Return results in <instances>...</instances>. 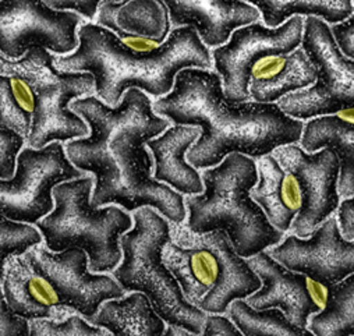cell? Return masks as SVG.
Returning a JSON list of instances; mask_svg holds the SVG:
<instances>
[{
    "instance_id": "1",
    "label": "cell",
    "mask_w": 354,
    "mask_h": 336,
    "mask_svg": "<svg viewBox=\"0 0 354 336\" xmlns=\"http://www.w3.org/2000/svg\"><path fill=\"white\" fill-rule=\"evenodd\" d=\"M90 126V134L66 142L70 160L95 178L93 205L118 204L129 212L152 207L173 223H185V196L153 178V155L147 142L170 127L153 111L148 94L130 88L116 106L97 95L70 104Z\"/></svg>"
},
{
    "instance_id": "2",
    "label": "cell",
    "mask_w": 354,
    "mask_h": 336,
    "mask_svg": "<svg viewBox=\"0 0 354 336\" xmlns=\"http://www.w3.org/2000/svg\"><path fill=\"white\" fill-rule=\"evenodd\" d=\"M153 111L173 124L201 129L187 152L198 171L218 166L233 152L257 160L282 145L299 144L304 129V122L286 115L278 102L227 101L222 77L205 68L182 70L173 90L153 102Z\"/></svg>"
},
{
    "instance_id": "3",
    "label": "cell",
    "mask_w": 354,
    "mask_h": 336,
    "mask_svg": "<svg viewBox=\"0 0 354 336\" xmlns=\"http://www.w3.org/2000/svg\"><path fill=\"white\" fill-rule=\"evenodd\" d=\"M78 39L75 52L56 56V66L91 73L97 97L111 106H116L130 88L158 100L173 90L182 70L214 66L209 48L190 26L174 27L167 39L151 50L133 49L115 32L91 21L78 28Z\"/></svg>"
},
{
    "instance_id": "4",
    "label": "cell",
    "mask_w": 354,
    "mask_h": 336,
    "mask_svg": "<svg viewBox=\"0 0 354 336\" xmlns=\"http://www.w3.org/2000/svg\"><path fill=\"white\" fill-rule=\"evenodd\" d=\"M204 192L185 196L186 226L194 233L223 230L236 253L250 259L283 240L250 193L258 183L257 160L248 155L229 153L218 166L201 171Z\"/></svg>"
},
{
    "instance_id": "5",
    "label": "cell",
    "mask_w": 354,
    "mask_h": 336,
    "mask_svg": "<svg viewBox=\"0 0 354 336\" xmlns=\"http://www.w3.org/2000/svg\"><path fill=\"white\" fill-rule=\"evenodd\" d=\"M162 256L186 299L205 312L225 314L234 300L247 299L262 286L223 230L200 234L171 222V237Z\"/></svg>"
},
{
    "instance_id": "6",
    "label": "cell",
    "mask_w": 354,
    "mask_h": 336,
    "mask_svg": "<svg viewBox=\"0 0 354 336\" xmlns=\"http://www.w3.org/2000/svg\"><path fill=\"white\" fill-rule=\"evenodd\" d=\"M93 176L86 175L56 186L55 209L35 225L53 253L81 247L90 257L93 272L112 274L123 259L120 237L134 226V219L118 204L93 205Z\"/></svg>"
},
{
    "instance_id": "7",
    "label": "cell",
    "mask_w": 354,
    "mask_h": 336,
    "mask_svg": "<svg viewBox=\"0 0 354 336\" xmlns=\"http://www.w3.org/2000/svg\"><path fill=\"white\" fill-rule=\"evenodd\" d=\"M133 219L134 226L120 237L123 259L112 275L126 292H144L167 324L203 335L208 312L186 299L163 263L162 251L171 237V222L152 207L134 211Z\"/></svg>"
},
{
    "instance_id": "8",
    "label": "cell",
    "mask_w": 354,
    "mask_h": 336,
    "mask_svg": "<svg viewBox=\"0 0 354 336\" xmlns=\"http://www.w3.org/2000/svg\"><path fill=\"white\" fill-rule=\"evenodd\" d=\"M2 75L26 80L35 97V113L27 145L44 148L53 141L68 142L90 134V126L70 104L95 94V78L88 71L60 70L56 56L42 46L31 48L21 59L0 57Z\"/></svg>"
},
{
    "instance_id": "9",
    "label": "cell",
    "mask_w": 354,
    "mask_h": 336,
    "mask_svg": "<svg viewBox=\"0 0 354 336\" xmlns=\"http://www.w3.org/2000/svg\"><path fill=\"white\" fill-rule=\"evenodd\" d=\"M301 48L317 67V80L279 100V108L303 122L354 109V60L342 53L330 26L319 17H306Z\"/></svg>"
},
{
    "instance_id": "10",
    "label": "cell",
    "mask_w": 354,
    "mask_h": 336,
    "mask_svg": "<svg viewBox=\"0 0 354 336\" xmlns=\"http://www.w3.org/2000/svg\"><path fill=\"white\" fill-rule=\"evenodd\" d=\"M86 175L70 160L60 141L44 148L27 145L19 155L16 175L9 180H0L2 215L19 222L38 223L55 209L56 186Z\"/></svg>"
},
{
    "instance_id": "11",
    "label": "cell",
    "mask_w": 354,
    "mask_h": 336,
    "mask_svg": "<svg viewBox=\"0 0 354 336\" xmlns=\"http://www.w3.org/2000/svg\"><path fill=\"white\" fill-rule=\"evenodd\" d=\"M303 31V16H293L277 28L258 21L237 28L225 45L214 48V68L222 77L227 101H252L250 80L255 64L265 57L289 55L300 48Z\"/></svg>"
},
{
    "instance_id": "12",
    "label": "cell",
    "mask_w": 354,
    "mask_h": 336,
    "mask_svg": "<svg viewBox=\"0 0 354 336\" xmlns=\"http://www.w3.org/2000/svg\"><path fill=\"white\" fill-rule=\"evenodd\" d=\"M84 23L81 15L55 10L44 0H0V52L13 60L34 46L70 55L80 45L78 28Z\"/></svg>"
},
{
    "instance_id": "13",
    "label": "cell",
    "mask_w": 354,
    "mask_h": 336,
    "mask_svg": "<svg viewBox=\"0 0 354 336\" xmlns=\"http://www.w3.org/2000/svg\"><path fill=\"white\" fill-rule=\"evenodd\" d=\"M24 257L53 285L63 300L86 319L95 315L106 300L126 295L113 275L90 270V257L81 247L53 253L46 244H38Z\"/></svg>"
},
{
    "instance_id": "14",
    "label": "cell",
    "mask_w": 354,
    "mask_h": 336,
    "mask_svg": "<svg viewBox=\"0 0 354 336\" xmlns=\"http://www.w3.org/2000/svg\"><path fill=\"white\" fill-rule=\"evenodd\" d=\"M272 153L286 171L295 175L301 190V208L290 232L299 237H308L336 214L340 205L339 158L329 148L307 152L300 144L282 145Z\"/></svg>"
},
{
    "instance_id": "15",
    "label": "cell",
    "mask_w": 354,
    "mask_h": 336,
    "mask_svg": "<svg viewBox=\"0 0 354 336\" xmlns=\"http://www.w3.org/2000/svg\"><path fill=\"white\" fill-rule=\"evenodd\" d=\"M267 251L286 268L301 272L325 286L354 274V240L343 237L336 214L322 222L308 237L292 233Z\"/></svg>"
},
{
    "instance_id": "16",
    "label": "cell",
    "mask_w": 354,
    "mask_h": 336,
    "mask_svg": "<svg viewBox=\"0 0 354 336\" xmlns=\"http://www.w3.org/2000/svg\"><path fill=\"white\" fill-rule=\"evenodd\" d=\"M247 261L262 282V286L245 299L247 303L258 310L281 308L293 324L308 328L310 317L326 304L328 286L286 268L270 256L267 250Z\"/></svg>"
},
{
    "instance_id": "17",
    "label": "cell",
    "mask_w": 354,
    "mask_h": 336,
    "mask_svg": "<svg viewBox=\"0 0 354 336\" xmlns=\"http://www.w3.org/2000/svg\"><path fill=\"white\" fill-rule=\"evenodd\" d=\"M97 24L137 50L158 48L171 31L169 9L163 0H104Z\"/></svg>"
},
{
    "instance_id": "18",
    "label": "cell",
    "mask_w": 354,
    "mask_h": 336,
    "mask_svg": "<svg viewBox=\"0 0 354 336\" xmlns=\"http://www.w3.org/2000/svg\"><path fill=\"white\" fill-rule=\"evenodd\" d=\"M174 27H194L208 48L225 45L233 31L258 23L259 10L244 0H163Z\"/></svg>"
},
{
    "instance_id": "19",
    "label": "cell",
    "mask_w": 354,
    "mask_h": 336,
    "mask_svg": "<svg viewBox=\"0 0 354 336\" xmlns=\"http://www.w3.org/2000/svg\"><path fill=\"white\" fill-rule=\"evenodd\" d=\"M0 279L2 296L10 308L30 321L37 318L62 319L75 312L24 256L10 257L2 265Z\"/></svg>"
},
{
    "instance_id": "20",
    "label": "cell",
    "mask_w": 354,
    "mask_h": 336,
    "mask_svg": "<svg viewBox=\"0 0 354 336\" xmlns=\"http://www.w3.org/2000/svg\"><path fill=\"white\" fill-rule=\"evenodd\" d=\"M200 134L198 126L173 124L147 142L153 155V178L183 196L204 192L201 172L187 160V152Z\"/></svg>"
},
{
    "instance_id": "21",
    "label": "cell",
    "mask_w": 354,
    "mask_h": 336,
    "mask_svg": "<svg viewBox=\"0 0 354 336\" xmlns=\"http://www.w3.org/2000/svg\"><path fill=\"white\" fill-rule=\"evenodd\" d=\"M317 67L300 46L289 55L259 60L251 74L250 95L255 102H278L285 95L308 88L317 80Z\"/></svg>"
},
{
    "instance_id": "22",
    "label": "cell",
    "mask_w": 354,
    "mask_h": 336,
    "mask_svg": "<svg viewBox=\"0 0 354 336\" xmlns=\"http://www.w3.org/2000/svg\"><path fill=\"white\" fill-rule=\"evenodd\" d=\"M257 166L259 178L250 196L278 230L288 233L301 208L300 185L274 153L257 159Z\"/></svg>"
},
{
    "instance_id": "23",
    "label": "cell",
    "mask_w": 354,
    "mask_h": 336,
    "mask_svg": "<svg viewBox=\"0 0 354 336\" xmlns=\"http://www.w3.org/2000/svg\"><path fill=\"white\" fill-rule=\"evenodd\" d=\"M307 152L322 148L332 149L340 163L339 194L343 198L354 196V122L339 115H325L307 120L299 142Z\"/></svg>"
},
{
    "instance_id": "24",
    "label": "cell",
    "mask_w": 354,
    "mask_h": 336,
    "mask_svg": "<svg viewBox=\"0 0 354 336\" xmlns=\"http://www.w3.org/2000/svg\"><path fill=\"white\" fill-rule=\"evenodd\" d=\"M88 321L112 335H165L167 324L156 312L149 297L138 290L106 300Z\"/></svg>"
},
{
    "instance_id": "25",
    "label": "cell",
    "mask_w": 354,
    "mask_h": 336,
    "mask_svg": "<svg viewBox=\"0 0 354 336\" xmlns=\"http://www.w3.org/2000/svg\"><path fill=\"white\" fill-rule=\"evenodd\" d=\"M255 6L265 26L277 28L293 16H315L333 26L354 13L353 0H244Z\"/></svg>"
},
{
    "instance_id": "26",
    "label": "cell",
    "mask_w": 354,
    "mask_h": 336,
    "mask_svg": "<svg viewBox=\"0 0 354 336\" xmlns=\"http://www.w3.org/2000/svg\"><path fill=\"white\" fill-rule=\"evenodd\" d=\"M314 336L354 335V274L328 286L325 307L310 317Z\"/></svg>"
},
{
    "instance_id": "27",
    "label": "cell",
    "mask_w": 354,
    "mask_h": 336,
    "mask_svg": "<svg viewBox=\"0 0 354 336\" xmlns=\"http://www.w3.org/2000/svg\"><path fill=\"white\" fill-rule=\"evenodd\" d=\"M227 317L236 324L244 336H308L314 335L308 328L293 324L288 315L277 307L258 310L245 299L234 300L227 311Z\"/></svg>"
},
{
    "instance_id": "28",
    "label": "cell",
    "mask_w": 354,
    "mask_h": 336,
    "mask_svg": "<svg viewBox=\"0 0 354 336\" xmlns=\"http://www.w3.org/2000/svg\"><path fill=\"white\" fill-rule=\"evenodd\" d=\"M35 113V97L30 84L16 75L0 78V127L28 138Z\"/></svg>"
},
{
    "instance_id": "29",
    "label": "cell",
    "mask_w": 354,
    "mask_h": 336,
    "mask_svg": "<svg viewBox=\"0 0 354 336\" xmlns=\"http://www.w3.org/2000/svg\"><path fill=\"white\" fill-rule=\"evenodd\" d=\"M0 251H2V265L15 256H26L28 251L42 244L44 234L31 223L9 219L2 215L0 221Z\"/></svg>"
},
{
    "instance_id": "30",
    "label": "cell",
    "mask_w": 354,
    "mask_h": 336,
    "mask_svg": "<svg viewBox=\"0 0 354 336\" xmlns=\"http://www.w3.org/2000/svg\"><path fill=\"white\" fill-rule=\"evenodd\" d=\"M32 336H106L105 328L97 326L80 312H73L62 319L37 318L31 321Z\"/></svg>"
},
{
    "instance_id": "31",
    "label": "cell",
    "mask_w": 354,
    "mask_h": 336,
    "mask_svg": "<svg viewBox=\"0 0 354 336\" xmlns=\"http://www.w3.org/2000/svg\"><path fill=\"white\" fill-rule=\"evenodd\" d=\"M26 145V137L12 129L0 127V178L9 180L16 175L17 159Z\"/></svg>"
},
{
    "instance_id": "32",
    "label": "cell",
    "mask_w": 354,
    "mask_h": 336,
    "mask_svg": "<svg viewBox=\"0 0 354 336\" xmlns=\"http://www.w3.org/2000/svg\"><path fill=\"white\" fill-rule=\"evenodd\" d=\"M0 306H2V312H0V335L2 336L31 335V321L16 314L10 308V306L8 304L3 296H2V303H0Z\"/></svg>"
},
{
    "instance_id": "33",
    "label": "cell",
    "mask_w": 354,
    "mask_h": 336,
    "mask_svg": "<svg viewBox=\"0 0 354 336\" xmlns=\"http://www.w3.org/2000/svg\"><path fill=\"white\" fill-rule=\"evenodd\" d=\"M44 2L55 10L75 12L88 21H94L104 0H44Z\"/></svg>"
},
{
    "instance_id": "34",
    "label": "cell",
    "mask_w": 354,
    "mask_h": 336,
    "mask_svg": "<svg viewBox=\"0 0 354 336\" xmlns=\"http://www.w3.org/2000/svg\"><path fill=\"white\" fill-rule=\"evenodd\" d=\"M204 336H243L241 330L236 326V324L230 319V317L216 312H208L204 328H203Z\"/></svg>"
},
{
    "instance_id": "35",
    "label": "cell",
    "mask_w": 354,
    "mask_h": 336,
    "mask_svg": "<svg viewBox=\"0 0 354 336\" xmlns=\"http://www.w3.org/2000/svg\"><path fill=\"white\" fill-rule=\"evenodd\" d=\"M342 53L354 60V13L342 23L330 26Z\"/></svg>"
},
{
    "instance_id": "36",
    "label": "cell",
    "mask_w": 354,
    "mask_h": 336,
    "mask_svg": "<svg viewBox=\"0 0 354 336\" xmlns=\"http://www.w3.org/2000/svg\"><path fill=\"white\" fill-rule=\"evenodd\" d=\"M336 216L343 237L346 240H354V196L340 201Z\"/></svg>"
},
{
    "instance_id": "37",
    "label": "cell",
    "mask_w": 354,
    "mask_h": 336,
    "mask_svg": "<svg viewBox=\"0 0 354 336\" xmlns=\"http://www.w3.org/2000/svg\"><path fill=\"white\" fill-rule=\"evenodd\" d=\"M165 335L169 336H174V335H179V336H185V335H193L189 329L180 326V325H174V324H167L166 329H165Z\"/></svg>"
},
{
    "instance_id": "38",
    "label": "cell",
    "mask_w": 354,
    "mask_h": 336,
    "mask_svg": "<svg viewBox=\"0 0 354 336\" xmlns=\"http://www.w3.org/2000/svg\"><path fill=\"white\" fill-rule=\"evenodd\" d=\"M353 6H354V0H353Z\"/></svg>"
}]
</instances>
